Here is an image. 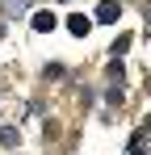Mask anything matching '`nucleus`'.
Masks as SVG:
<instances>
[{"mask_svg": "<svg viewBox=\"0 0 151 155\" xmlns=\"http://www.w3.org/2000/svg\"><path fill=\"white\" fill-rule=\"evenodd\" d=\"M122 17V4H113V0H101L97 4V21H105V25H113Z\"/></svg>", "mask_w": 151, "mask_h": 155, "instance_id": "nucleus-1", "label": "nucleus"}, {"mask_svg": "<svg viewBox=\"0 0 151 155\" xmlns=\"http://www.w3.org/2000/svg\"><path fill=\"white\" fill-rule=\"evenodd\" d=\"M29 25L38 29V34H46V29H55L59 21H55V13H46V8H42V13H34V21H29Z\"/></svg>", "mask_w": 151, "mask_h": 155, "instance_id": "nucleus-2", "label": "nucleus"}, {"mask_svg": "<svg viewBox=\"0 0 151 155\" xmlns=\"http://www.w3.org/2000/svg\"><path fill=\"white\" fill-rule=\"evenodd\" d=\"M67 29H72L76 38H84V34H88V29H92V21H88V17H84V13H76V17H67Z\"/></svg>", "mask_w": 151, "mask_h": 155, "instance_id": "nucleus-3", "label": "nucleus"}, {"mask_svg": "<svg viewBox=\"0 0 151 155\" xmlns=\"http://www.w3.org/2000/svg\"><path fill=\"white\" fill-rule=\"evenodd\" d=\"M25 4H29V0H4V8H8V13H17V8H25Z\"/></svg>", "mask_w": 151, "mask_h": 155, "instance_id": "nucleus-4", "label": "nucleus"}]
</instances>
